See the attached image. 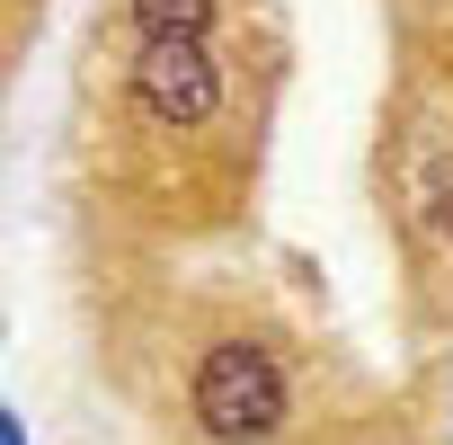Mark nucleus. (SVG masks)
I'll return each mask as SVG.
<instances>
[{
  "label": "nucleus",
  "mask_w": 453,
  "mask_h": 445,
  "mask_svg": "<svg viewBox=\"0 0 453 445\" xmlns=\"http://www.w3.org/2000/svg\"><path fill=\"white\" fill-rule=\"evenodd\" d=\"M426 214H435V232H453V160L426 178Z\"/></svg>",
  "instance_id": "4"
},
{
  "label": "nucleus",
  "mask_w": 453,
  "mask_h": 445,
  "mask_svg": "<svg viewBox=\"0 0 453 445\" xmlns=\"http://www.w3.org/2000/svg\"><path fill=\"white\" fill-rule=\"evenodd\" d=\"M134 27L142 36H204L213 27V0H134Z\"/></svg>",
  "instance_id": "3"
},
{
  "label": "nucleus",
  "mask_w": 453,
  "mask_h": 445,
  "mask_svg": "<svg viewBox=\"0 0 453 445\" xmlns=\"http://www.w3.org/2000/svg\"><path fill=\"white\" fill-rule=\"evenodd\" d=\"M134 98L160 116V125H204L222 107V72L204 54V36H142L134 54Z\"/></svg>",
  "instance_id": "2"
},
{
  "label": "nucleus",
  "mask_w": 453,
  "mask_h": 445,
  "mask_svg": "<svg viewBox=\"0 0 453 445\" xmlns=\"http://www.w3.org/2000/svg\"><path fill=\"white\" fill-rule=\"evenodd\" d=\"M196 427L222 436V445H258L285 427V374L267 347L250 339H222L204 365H196Z\"/></svg>",
  "instance_id": "1"
}]
</instances>
